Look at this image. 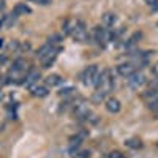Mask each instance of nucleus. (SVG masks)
<instances>
[{
    "label": "nucleus",
    "instance_id": "22",
    "mask_svg": "<svg viewBox=\"0 0 158 158\" xmlns=\"http://www.w3.org/2000/svg\"><path fill=\"white\" fill-rule=\"evenodd\" d=\"M59 95H60V97H65V98L73 97V95H76V89H74V87H65V89H62V90L59 92Z\"/></svg>",
    "mask_w": 158,
    "mask_h": 158
},
{
    "label": "nucleus",
    "instance_id": "15",
    "mask_svg": "<svg viewBox=\"0 0 158 158\" xmlns=\"http://www.w3.org/2000/svg\"><path fill=\"white\" fill-rule=\"evenodd\" d=\"M101 21H103V27H114L117 24V16L114 13H104Z\"/></svg>",
    "mask_w": 158,
    "mask_h": 158
},
{
    "label": "nucleus",
    "instance_id": "31",
    "mask_svg": "<svg viewBox=\"0 0 158 158\" xmlns=\"http://www.w3.org/2000/svg\"><path fill=\"white\" fill-rule=\"evenodd\" d=\"M0 100H2V92H0Z\"/></svg>",
    "mask_w": 158,
    "mask_h": 158
},
{
    "label": "nucleus",
    "instance_id": "18",
    "mask_svg": "<svg viewBox=\"0 0 158 158\" xmlns=\"http://www.w3.org/2000/svg\"><path fill=\"white\" fill-rule=\"evenodd\" d=\"M32 90V95L33 97H38V98H44V97H48V94H49V89L46 87V85H35L33 89H30Z\"/></svg>",
    "mask_w": 158,
    "mask_h": 158
},
{
    "label": "nucleus",
    "instance_id": "26",
    "mask_svg": "<svg viewBox=\"0 0 158 158\" xmlns=\"http://www.w3.org/2000/svg\"><path fill=\"white\" fill-rule=\"evenodd\" d=\"M152 74H153L155 77H158V62L152 65Z\"/></svg>",
    "mask_w": 158,
    "mask_h": 158
},
{
    "label": "nucleus",
    "instance_id": "6",
    "mask_svg": "<svg viewBox=\"0 0 158 158\" xmlns=\"http://www.w3.org/2000/svg\"><path fill=\"white\" fill-rule=\"evenodd\" d=\"M98 76H100V70L97 65H89V67L81 73V81L84 85H95L98 81Z\"/></svg>",
    "mask_w": 158,
    "mask_h": 158
},
{
    "label": "nucleus",
    "instance_id": "1",
    "mask_svg": "<svg viewBox=\"0 0 158 158\" xmlns=\"http://www.w3.org/2000/svg\"><path fill=\"white\" fill-rule=\"evenodd\" d=\"M30 71L29 63L25 59H16L13 62V67L5 76V84H24L25 76Z\"/></svg>",
    "mask_w": 158,
    "mask_h": 158
},
{
    "label": "nucleus",
    "instance_id": "7",
    "mask_svg": "<svg viewBox=\"0 0 158 158\" xmlns=\"http://www.w3.org/2000/svg\"><path fill=\"white\" fill-rule=\"evenodd\" d=\"M87 136H89V131H87V130H81V131H77L74 136L70 138V152H71L73 155L77 152L79 146H81V144L87 139Z\"/></svg>",
    "mask_w": 158,
    "mask_h": 158
},
{
    "label": "nucleus",
    "instance_id": "25",
    "mask_svg": "<svg viewBox=\"0 0 158 158\" xmlns=\"http://www.w3.org/2000/svg\"><path fill=\"white\" fill-rule=\"evenodd\" d=\"M108 158H125V155L122 152H118V150H114V152H111L108 155Z\"/></svg>",
    "mask_w": 158,
    "mask_h": 158
},
{
    "label": "nucleus",
    "instance_id": "24",
    "mask_svg": "<svg viewBox=\"0 0 158 158\" xmlns=\"http://www.w3.org/2000/svg\"><path fill=\"white\" fill-rule=\"evenodd\" d=\"M73 156L74 158H90V153L87 150H82V152H76Z\"/></svg>",
    "mask_w": 158,
    "mask_h": 158
},
{
    "label": "nucleus",
    "instance_id": "10",
    "mask_svg": "<svg viewBox=\"0 0 158 158\" xmlns=\"http://www.w3.org/2000/svg\"><path fill=\"white\" fill-rule=\"evenodd\" d=\"M40 77H41V74H40L38 70L35 68H30V71L27 73V76H25V81H24V85L27 89H33L35 85H38V81Z\"/></svg>",
    "mask_w": 158,
    "mask_h": 158
},
{
    "label": "nucleus",
    "instance_id": "2",
    "mask_svg": "<svg viewBox=\"0 0 158 158\" xmlns=\"http://www.w3.org/2000/svg\"><path fill=\"white\" fill-rule=\"evenodd\" d=\"M97 87V92L104 97H108L112 89H114V76H112V71L109 68H104L103 71H100V76H98V81L95 84Z\"/></svg>",
    "mask_w": 158,
    "mask_h": 158
},
{
    "label": "nucleus",
    "instance_id": "28",
    "mask_svg": "<svg viewBox=\"0 0 158 158\" xmlns=\"http://www.w3.org/2000/svg\"><path fill=\"white\" fill-rule=\"evenodd\" d=\"M147 3L153 8H158V0H147Z\"/></svg>",
    "mask_w": 158,
    "mask_h": 158
},
{
    "label": "nucleus",
    "instance_id": "11",
    "mask_svg": "<svg viewBox=\"0 0 158 158\" xmlns=\"http://www.w3.org/2000/svg\"><path fill=\"white\" fill-rule=\"evenodd\" d=\"M135 71H138L136 68H135V65L131 63V62H127V63H120L117 67V73L120 74V76H123V77H130L131 74H133Z\"/></svg>",
    "mask_w": 158,
    "mask_h": 158
},
{
    "label": "nucleus",
    "instance_id": "17",
    "mask_svg": "<svg viewBox=\"0 0 158 158\" xmlns=\"http://www.w3.org/2000/svg\"><path fill=\"white\" fill-rule=\"evenodd\" d=\"M141 38H142V33H141V32H135L133 35L128 38V41H125V48H127V49H133V48L141 41Z\"/></svg>",
    "mask_w": 158,
    "mask_h": 158
},
{
    "label": "nucleus",
    "instance_id": "27",
    "mask_svg": "<svg viewBox=\"0 0 158 158\" xmlns=\"http://www.w3.org/2000/svg\"><path fill=\"white\" fill-rule=\"evenodd\" d=\"M32 2H35V3H38V5H49L51 0H32Z\"/></svg>",
    "mask_w": 158,
    "mask_h": 158
},
{
    "label": "nucleus",
    "instance_id": "30",
    "mask_svg": "<svg viewBox=\"0 0 158 158\" xmlns=\"http://www.w3.org/2000/svg\"><path fill=\"white\" fill-rule=\"evenodd\" d=\"M3 41H5V40H3V38H0V48H3V44H5Z\"/></svg>",
    "mask_w": 158,
    "mask_h": 158
},
{
    "label": "nucleus",
    "instance_id": "14",
    "mask_svg": "<svg viewBox=\"0 0 158 158\" xmlns=\"http://www.w3.org/2000/svg\"><path fill=\"white\" fill-rule=\"evenodd\" d=\"M120 101H118L117 98H108L106 100V109L111 112V114H117L118 111H120Z\"/></svg>",
    "mask_w": 158,
    "mask_h": 158
},
{
    "label": "nucleus",
    "instance_id": "8",
    "mask_svg": "<svg viewBox=\"0 0 158 158\" xmlns=\"http://www.w3.org/2000/svg\"><path fill=\"white\" fill-rule=\"evenodd\" d=\"M127 82H128V85H130L131 89L138 90L139 87L146 85V82H147V77H146V74H144L142 71H135V73L131 74L130 77H127Z\"/></svg>",
    "mask_w": 158,
    "mask_h": 158
},
{
    "label": "nucleus",
    "instance_id": "21",
    "mask_svg": "<svg viewBox=\"0 0 158 158\" xmlns=\"http://www.w3.org/2000/svg\"><path fill=\"white\" fill-rule=\"evenodd\" d=\"M125 146L130 147V149H141L142 147V142L138 138H131V139H127L125 141Z\"/></svg>",
    "mask_w": 158,
    "mask_h": 158
},
{
    "label": "nucleus",
    "instance_id": "20",
    "mask_svg": "<svg viewBox=\"0 0 158 158\" xmlns=\"http://www.w3.org/2000/svg\"><path fill=\"white\" fill-rule=\"evenodd\" d=\"M16 18H18V16H15L13 13H11V15H8V16H3V18H2V27H5V29H10L11 25L15 24Z\"/></svg>",
    "mask_w": 158,
    "mask_h": 158
},
{
    "label": "nucleus",
    "instance_id": "29",
    "mask_svg": "<svg viewBox=\"0 0 158 158\" xmlns=\"http://www.w3.org/2000/svg\"><path fill=\"white\" fill-rule=\"evenodd\" d=\"M6 63V56H0V68Z\"/></svg>",
    "mask_w": 158,
    "mask_h": 158
},
{
    "label": "nucleus",
    "instance_id": "16",
    "mask_svg": "<svg viewBox=\"0 0 158 158\" xmlns=\"http://www.w3.org/2000/svg\"><path fill=\"white\" fill-rule=\"evenodd\" d=\"M56 48H59V46H54V44H51V43H46V44H43L41 48H40L38 51H36V59H40V60H41L44 56H48L49 54V52L52 51V49H56Z\"/></svg>",
    "mask_w": 158,
    "mask_h": 158
},
{
    "label": "nucleus",
    "instance_id": "9",
    "mask_svg": "<svg viewBox=\"0 0 158 158\" xmlns=\"http://www.w3.org/2000/svg\"><path fill=\"white\" fill-rule=\"evenodd\" d=\"M59 52H60V46L56 48V49H52L48 56H44L41 60H40V62H41V68H43V70H48L49 67H52V65H54V62H56L57 57H59Z\"/></svg>",
    "mask_w": 158,
    "mask_h": 158
},
{
    "label": "nucleus",
    "instance_id": "23",
    "mask_svg": "<svg viewBox=\"0 0 158 158\" xmlns=\"http://www.w3.org/2000/svg\"><path fill=\"white\" fill-rule=\"evenodd\" d=\"M149 109L158 117V98H155V100H152V101L149 103Z\"/></svg>",
    "mask_w": 158,
    "mask_h": 158
},
{
    "label": "nucleus",
    "instance_id": "5",
    "mask_svg": "<svg viewBox=\"0 0 158 158\" xmlns=\"http://www.w3.org/2000/svg\"><path fill=\"white\" fill-rule=\"evenodd\" d=\"M77 43H87V40H89V32H87V27H85V24L84 21L81 19H74V25H73V30L70 33Z\"/></svg>",
    "mask_w": 158,
    "mask_h": 158
},
{
    "label": "nucleus",
    "instance_id": "3",
    "mask_svg": "<svg viewBox=\"0 0 158 158\" xmlns=\"http://www.w3.org/2000/svg\"><path fill=\"white\" fill-rule=\"evenodd\" d=\"M73 115L77 118V120H94V114H92V111H90V108H89V104L84 101V100H81V101H77L74 106H73Z\"/></svg>",
    "mask_w": 158,
    "mask_h": 158
},
{
    "label": "nucleus",
    "instance_id": "13",
    "mask_svg": "<svg viewBox=\"0 0 158 158\" xmlns=\"http://www.w3.org/2000/svg\"><path fill=\"white\" fill-rule=\"evenodd\" d=\"M63 82V79H62V76L60 74H49L46 79H44V84H46V87L49 89V87H57V85H60Z\"/></svg>",
    "mask_w": 158,
    "mask_h": 158
},
{
    "label": "nucleus",
    "instance_id": "19",
    "mask_svg": "<svg viewBox=\"0 0 158 158\" xmlns=\"http://www.w3.org/2000/svg\"><path fill=\"white\" fill-rule=\"evenodd\" d=\"M32 10L25 5V3H18L15 8H13V15L15 16H21V15H30Z\"/></svg>",
    "mask_w": 158,
    "mask_h": 158
},
{
    "label": "nucleus",
    "instance_id": "32",
    "mask_svg": "<svg viewBox=\"0 0 158 158\" xmlns=\"http://www.w3.org/2000/svg\"><path fill=\"white\" fill-rule=\"evenodd\" d=\"M156 146H158V144H156Z\"/></svg>",
    "mask_w": 158,
    "mask_h": 158
},
{
    "label": "nucleus",
    "instance_id": "4",
    "mask_svg": "<svg viewBox=\"0 0 158 158\" xmlns=\"http://www.w3.org/2000/svg\"><path fill=\"white\" fill-rule=\"evenodd\" d=\"M94 38L100 46H108L114 40V32L106 27H101V25H97L94 29Z\"/></svg>",
    "mask_w": 158,
    "mask_h": 158
},
{
    "label": "nucleus",
    "instance_id": "12",
    "mask_svg": "<svg viewBox=\"0 0 158 158\" xmlns=\"http://www.w3.org/2000/svg\"><path fill=\"white\" fill-rule=\"evenodd\" d=\"M144 98H147V100L158 98V79H153V81L149 84V89L144 92Z\"/></svg>",
    "mask_w": 158,
    "mask_h": 158
}]
</instances>
